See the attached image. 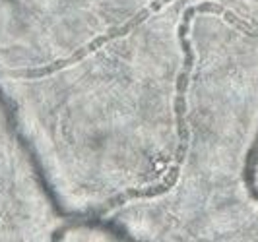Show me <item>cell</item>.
<instances>
[{
	"mask_svg": "<svg viewBox=\"0 0 258 242\" xmlns=\"http://www.w3.org/2000/svg\"><path fill=\"white\" fill-rule=\"evenodd\" d=\"M192 4L165 0L68 62L0 79V97L66 215L97 217L167 182Z\"/></svg>",
	"mask_w": 258,
	"mask_h": 242,
	"instance_id": "1",
	"label": "cell"
},
{
	"mask_svg": "<svg viewBox=\"0 0 258 242\" xmlns=\"http://www.w3.org/2000/svg\"><path fill=\"white\" fill-rule=\"evenodd\" d=\"M167 182L97 215L138 242H258V0H194Z\"/></svg>",
	"mask_w": 258,
	"mask_h": 242,
	"instance_id": "2",
	"label": "cell"
},
{
	"mask_svg": "<svg viewBox=\"0 0 258 242\" xmlns=\"http://www.w3.org/2000/svg\"><path fill=\"white\" fill-rule=\"evenodd\" d=\"M68 219L0 97V242H54Z\"/></svg>",
	"mask_w": 258,
	"mask_h": 242,
	"instance_id": "3",
	"label": "cell"
},
{
	"mask_svg": "<svg viewBox=\"0 0 258 242\" xmlns=\"http://www.w3.org/2000/svg\"><path fill=\"white\" fill-rule=\"evenodd\" d=\"M54 242H138L105 221L66 223Z\"/></svg>",
	"mask_w": 258,
	"mask_h": 242,
	"instance_id": "4",
	"label": "cell"
}]
</instances>
